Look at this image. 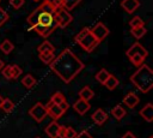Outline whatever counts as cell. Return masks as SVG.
Listing matches in <instances>:
<instances>
[{
    "label": "cell",
    "instance_id": "obj_35",
    "mask_svg": "<svg viewBox=\"0 0 153 138\" xmlns=\"http://www.w3.org/2000/svg\"><path fill=\"white\" fill-rule=\"evenodd\" d=\"M75 138H93V137H92L87 131H81V132L76 133Z\"/></svg>",
    "mask_w": 153,
    "mask_h": 138
},
{
    "label": "cell",
    "instance_id": "obj_32",
    "mask_svg": "<svg viewBox=\"0 0 153 138\" xmlns=\"http://www.w3.org/2000/svg\"><path fill=\"white\" fill-rule=\"evenodd\" d=\"M10 5H11L13 8L18 10V8H20V7L24 5V0H10Z\"/></svg>",
    "mask_w": 153,
    "mask_h": 138
},
{
    "label": "cell",
    "instance_id": "obj_6",
    "mask_svg": "<svg viewBox=\"0 0 153 138\" xmlns=\"http://www.w3.org/2000/svg\"><path fill=\"white\" fill-rule=\"evenodd\" d=\"M29 114H30V115H31V116H32L37 122H41V121H42V120L48 115L45 106H44L43 103H41V102L35 103V104L30 108Z\"/></svg>",
    "mask_w": 153,
    "mask_h": 138
},
{
    "label": "cell",
    "instance_id": "obj_33",
    "mask_svg": "<svg viewBox=\"0 0 153 138\" xmlns=\"http://www.w3.org/2000/svg\"><path fill=\"white\" fill-rule=\"evenodd\" d=\"M76 131L73 127H66V138H75Z\"/></svg>",
    "mask_w": 153,
    "mask_h": 138
},
{
    "label": "cell",
    "instance_id": "obj_30",
    "mask_svg": "<svg viewBox=\"0 0 153 138\" xmlns=\"http://www.w3.org/2000/svg\"><path fill=\"white\" fill-rule=\"evenodd\" d=\"M1 72H2V76H4L6 79H12L11 65H8V66H4V67H2V70H1Z\"/></svg>",
    "mask_w": 153,
    "mask_h": 138
},
{
    "label": "cell",
    "instance_id": "obj_21",
    "mask_svg": "<svg viewBox=\"0 0 153 138\" xmlns=\"http://www.w3.org/2000/svg\"><path fill=\"white\" fill-rule=\"evenodd\" d=\"M22 84L26 88V89H31L35 84H36V79L32 74H26L22 78Z\"/></svg>",
    "mask_w": 153,
    "mask_h": 138
},
{
    "label": "cell",
    "instance_id": "obj_16",
    "mask_svg": "<svg viewBox=\"0 0 153 138\" xmlns=\"http://www.w3.org/2000/svg\"><path fill=\"white\" fill-rule=\"evenodd\" d=\"M127 112L124 110V108H122L120 104L115 106L112 109H111V115L116 119V120H122L124 116H126Z\"/></svg>",
    "mask_w": 153,
    "mask_h": 138
},
{
    "label": "cell",
    "instance_id": "obj_7",
    "mask_svg": "<svg viewBox=\"0 0 153 138\" xmlns=\"http://www.w3.org/2000/svg\"><path fill=\"white\" fill-rule=\"evenodd\" d=\"M90 31L92 32V35L100 42V41H103L109 34H110V30H109V28L106 26V25H104L103 23H97L93 28H91L90 29Z\"/></svg>",
    "mask_w": 153,
    "mask_h": 138
},
{
    "label": "cell",
    "instance_id": "obj_40",
    "mask_svg": "<svg viewBox=\"0 0 153 138\" xmlns=\"http://www.w3.org/2000/svg\"><path fill=\"white\" fill-rule=\"evenodd\" d=\"M2 101H4V98L0 96V108H1V104H2Z\"/></svg>",
    "mask_w": 153,
    "mask_h": 138
},
{
    "label": "cell",
    "instance_id": "obj_4",
    "mask_svg": "<svg viewBox=\"0 0 153 138\" xmlns=\"http://www.w3.org/2000/svg\"><path fill=\"white\" fill-rule=\"evenodd\" d=\"M128 59L130 60V62L134 65V66H140L143 64L145 59L147 58L148 55V52L142 47L141 43L139 42H135L134 44H131L128 50L126 52Z\"/></svg>",
    "mask_w": 153,
    "mask_h": 138
},
{
    "label": "cell",
    "instance_id": "obj_8",
    "mask_svg": "<svg viewBox=\"0 0 153 138\" xmlns=\"http://www.w3.org/2000/svg\"><path fill=\"white\" fill-rule=\"evenodd\" d=\"M45 108H47V113H48L54 120L60 119V118L63 115V113H65V112L60 108L59 104H55V103H53V102H50V101H49V103L45 106Z\"/></svg>",
    "mask_w": 153,
    "mask_h": 138
},
{
    "label": "cell",
    "instance_id": "obj_34",
    "mask_svg": "<svg viewBox=\"0 0 153 138\" xmlns=\"http://www.w3.org/2000/svg\"><path fill=\"white\" fill-rule=\"evenodd\" d=\"M44 1L49 2V4H50L55 10H57V8L62 7V0H44Z\"/></svg>",
    "mask_w": 153,
    "mask_h": 138
},
{
    "label": "cell",
    "instance_id": "obj_18",
    "mask_svg": "<svg viewBox=\"0 0 153 138\" xmlns=\"http://www.w3.org/2000/svg\"><path fill=\"white\" fill-rule=\"evenodd\" d=\"M146 32H147V29L145 28V25H142V26H136V28H130V34H131L135 38H137V40L142 38V37L146 35Z\"/></svg>",
    "mask_w": 153,
    "mask_h": 138
},
{
    "label": "cell",
    "instance_id": "obj_1",
    "mask_svg": "<svg viewBox=\"0 0 153 138\" xmlns=\"http://www.w3.org/2000/svg\"><path fill=\"white\" fill-rule=\"evenodd\" d=\"M49 67L65 83H71L84 70V64L69 48H66L54 58Z\"/></svg>",
    "mask_w": 153,
    "mask_h": 138
},
{
    "label": "cell",
    "instance_id": "obj_10",
    "mask_svg": "<svg viewBox=\"0 0 153 138\" xmlns=\"http://www.w3.org/2000/svg\"><path fill=\"white\" fill-rule=\"evenodd\" d=\"M140 6V1L139 0H122L121 1V7L127 12V13H134V11H136Z\"/></svg>",
    "mask_w": 153,
    "mask_h": 138
},
{
    "label": "cell",
    "instance_id": "obj_41",
    "mask_svg": "<svg viewBox=\"0 0 153 138\" xmlns=\"http://www.w3.org/2000/svg\"><path fill=\"white\" fill-rule=\"evenodd\" d=\"M148 138H153V136H149V137H148Z\"/></svg>",
    "mask_w": 153,
    "mask_h": 138
},
{
    "label": "cell",
    "instance_id": "obj_38",
    "mask_svg": "<svg viewBox=\"0 0 153 138\" xmlns=\"http://www.w3.org/2000/svg\"><path fill=\"white\" fill-rule=\"evenodd\" d=\"M122 138H136V137H135V134H134L133 132L128 131V132H126V133L122 136Z\"/></svg>",
    "mask_w": 153,
    "mask_h": 138
},
{
    "label": "cell",
    "instance_id": "obj_5",
    "mask_svg": "<svg viewBox=\"0 0 153 138\" xmlns=\"http://www.w3.org/2000/svg\"><path fill=\"white\" fill-rule=\"evenodd\" d=\"M54 19H55L56 26L63 29L68 24H71V22L73 20V17L69 13V11L65 10L63 7H60V8L55 10V12H54Z\"/></svg>",
    "mask_w": 153,
    "mask_h": 138
},
{
    "label": "cell",
    "instance_id": "obj_27",
    "mask_svg": "<svg viewBox=\"0 0 153 138\" xmlns=\"http://www.w3.org/2000/svg\"><path fill=\"white\" fill-rule=\"evenodd\" d=\"M66 98H65V96L62 95V92H60V91H57V92H55V94H53L51 95V98H50V102H53V103H55V104H60L62 101H65Z\"/></svg>",
    "mask_w": 153,
    "mask_h": 138
},
{
    "label": "cell",
    "instance_id": "obj_36",
    "mask_svg": "<svg viewBox=\"0 0 153 138\" xmlns=\"http://www.w3.org/2000/svg\"><path fill=\"white\" fill-rule=\"evenodd\" d=\"M57 138H66V126H61L59 128V133H57Z\"/></svg>",
    "mask_w": 153,
    "mask_h": 138
},
{
    "label": "cell",
    "instance_id": "obj_19",
    "mask_svg": "<svg viewBox=\"0 0 153 138\" xmlns=\"http://www.w3.org/2000/svg\"><path fill=\"white\" fill-rule=\"evenodd\" d=\"M93 96H94V92L92 91V89L90 86H84L79 91V97L82 98V100H85V101H90Z\"/></svg>",
    "mask_w": 153,
    "mask_h": 138
},
{
    "label": "cell",
    "instance_id": "obj_22",
    "mask_svg": "<svg viewBox=\"0 0 153 138\" xmlns=\"http://www.w3.org/2000/svg\"><path fill=\"white\" fill-rule=\"evenodd\" d=\"M0 49H1V52H4L5 54H10V53L14 49V46H13V43H12L10 40H5V41H2V43L0 44Z\"/></svg>",
    "mask_w": 153,
    "mask_h": 138
},
{
    "label": "cell",
    "instance_id": "obj_3",
    "mask_svg": "<svg viewBox=\"0 0 153 138\" xmlns=\"http://www.w3.org/2000/svg\"><path fill=\"white\" fill-rule=\"evenodd\" d=\"M74 41H75L84 50H86L87 53H91V52L99 44V41L92 35V32L90 31L88 28H84L82 30H80V31L75 35Z\"/></svg>",
    "mask_w": 153,
    "mask_h": 138
},
{
    "label": "cell",
    "instance_id": "obj_12",
    "mask_svg": "<svg viewBox=\"0 0 153 138\" xmlns=\"http://www.w3.org/2000/svg\"><path fill=\"white\" fill-rule=\"evenodd\" d=\"M91 118H92V120H93L94 124H97V125L100 126V125H103L108 120V114L102 108H98L97 110L93 112V114L91 115Z\"/></svg>",
    "mask_w": 153,
    "mask_h": 138
},
{
    "label": "cell",
    "instance_id": "obj_25",
    "mask_svg": "<svg viewBox=\"0 0 153 138\" xmlns=\"http://www.w3.org/2000/svg\"><path fill=\"white\" fill-rule=\"evenodd\" d=\"M80 2L81 0H62V7L67 11H71L74 7H76V5H79Z\"/></svg>",
    "mask_w": 153,
    "mask_h": 138
},
{
    "label": "cell",
    "instance_id": "obj_15",
    "mask_svg": "<svg viewBox=\"0 0 153 138\" xmlns=\"http://www.w3.org/2000/svg\"><path fill=\"white\" fill-rule=\"evenodd\" d=\"M59 128H60V124L54 120L51 121L47 127H45V133L50 137V138H57V133H59Z\"/></svg>",
    "mask_w": 153,
    "mask_h": 138
},
{
    "label": "cell",
    "instance_id": "obj_11",
    "mask_svg": "<svg viewBox=\"0 0 153 138\" xmlns=\"http://www.w3.org/2000/svg\"><path fill=\"white\" fill-rule=\"evenodd\" d=\"M122 101H123V103H124L127 107H129V108H134V107H136V106L139 104L140 98L137 97L136 94H134L133 91H129V92L123 97Z\"/></svg>",
    "mask_w": 153,
    "mask_h": 138
},
{
    "label": "cell",
    "instance_id": "obj_17",
    "mask_svg": "<svg viewBox=\"0 0 153 138\" xmlns=\"http://www.w3.org/2000/svg\"><path fill=\"white\" fill-rule=\"evenodd\" d=\"M37 50H38V53H54L55 47H54L49 41L45 40V41H43V42L38 46Z\"/></svg>",
    "mask_w": 153,
    "mask_h": 138
},
{
    "label": "cell",
    "instance_id": "obj_13",
    "mask_svg": "<svg viewBox=\"0 0 153 138\" xmlns=\"http://www.w3.org/2000/svg\"><path fill=\"white\" fill-rule=\"evenodd\" d=\"M139 114H140L141 118H143V120H146L147 122H152V121H153V104H152V103H147L143 108L140 109Z\"/></svg>",
    "mask_w": 153,
    "mask_h": 138
},
{
    "label": "cell",
    "instance_id": "obj_23",
    "mask_svg": "<svg viewBox=\"0 0 153 138\" xmlns=\"http://www.w3.org/2000/svg\"><path fill=\"white\" fill-rule=\"evenodd\" d=\"M109 74H110V73H109L105 68H102V70H99V71H98V73H97L94 77H96V80H97V82H99L100 84H104V83H105V80L108 79Z\"/></svg>",
    "mask_w": 153,
    "mask_h": 138
},
{
    "label": "cell",
    "instance_id": "obj_39",
    "mask_svg": "<svg viewBox=\"0 0 153 138\" xmlns=\"http://www.w3.org/2000/svg\"><path fill=\"white\" fill-rule=\"evenodd\" d=\"M4 66H5V64H4V61L0 59V71L2 70V67H4Z\"/></svg>",
    "mask_w": 153,
    "mask_h": 138
},
{
    "label": "cell",
    "instance_id": "obj_42",
    "mask_svg": "<svg viewBox=\"0 0 153 138\" xmlns=\"http://www.w3.org/2000/svg\"><path fill=\"white\" fill-rule=\"evenodd\" d=\"M33 1H36V2H37V1H39V0H33Z\"/></svg>",
    "mask_w": 153,
    "mask_h": 138
},
{
    "label": "cell",
    "instance_id": "obj_44",
    "mask_svg": "<svg viewBox=\"0 0 153 138\" xmlns=\"http://www.w3.org/2000/svg\"><path fill=\"white\" fill-rule=\"evenodd\" d=\"M0 1H1V0H0Z\"/></svg>",
    "mask_w": 153,
    "mask_h": 138
},
{
    "label": "cell",
    "instance_id": "obj_28",
    "mask_svg": "<svg viewBox=\"0 0 153 138\" xmlns=\"http://www.w3.org/2000/svg\"><path fill=\"white\" fill-rule=\"evenodd\" d=\"M129 25H130V28L142 26V25H145V22L141 19V17H139V16H135L134 18H131V19L129 20Z\"/></svg>",
    "mask_w": 153,
    "mask_h": 138
},
{
    "label": "cell",
    "instance_id": "obj_26",
    "mask_svg": "<svg viewBox=\"0 0 153 138\" xmlns=\"http://www.w3.org/2000/svg\"><path fill=\"white\" fill-rule=\"evenodd\" d=\"M54 58H55L54 53H39V59L45 65H49L54 60Z\"/></svg>",
    "mask_w": 153,
    "mask_h": 138
},
{
    "label": "cell",
    "instance_id": "obj_43",
    "mask_svg": "<svg viewBox=\"0 0 153 138\" xmlns=\"http://www.w3.org/2000/svg\"><path fill=\"white\" fill-rule=\"evenodd\" d=\"M36 138H39V137H36Z\"/></svg>",
    "mask_w": 153,
    "mask_h": 138
},
{
    "label": "cell",
    "instance_id": "obj_2",
    "mask_svg": "<svg viewBox=\"0 0 153 138\" xmlns=\"http://www.w3.org/2000/svg\"><path fill=\"white\" fill-rule=\"evenodd\" d=\"M130 82L143 94H147L153 86V71L149 66L142 64L130 76Z\"/></svg>",
    "mask_w": 153,
    "mask_h": 138
},
{
    "label": "cell",
    "instance_id": "obj_31",
    "mask_svg": "<svg viewBox=\"0 0 153 138\" xmlns=\"http://www.w3.org/2000/svg\"><path fill=\"white\" fill-rule=\"evenodd\" d=\"M7 20H8V14H7V12H6L4 8L0 7V26L4 25Z\"/></svg>",
    "mask_w": 153,
    "mask_h": 138
},
{
    "label": "cell",
    "instance_id": "obj_37",
    "mask_svg": "<svg viewBox=\"0 0 153 138\" xmlns=\"http://www.w3.org/2000/svg\"><path fill=\"white\" fill-rule=\"evenodd\" d=\"M59 106H60V108H61L63 112H66V110L69 108V104H68V102H67L66 100H65V101H62V102H61Z\"/></svg>",
    "mask_w": 153,
    "mask_h": 138
},
{
    "label": "cell",
    "instance_id": "obj_20",
    "mask_svg": "<svg viewBox=\"0 0 153 138\" xmlns=\"http://www.w3.org/2000/svg\"><path fill=\"white\" fill-rule=\"evenodd\" d=\"M118 79L114 76V74H109V77H108V79L105 80V83H104V85L109 89V90H115L116 88H117V85H118Z\"/></svg>",
    "mask_w": 153,
    "mask_h": 138
},
{
    "label": "cell",
    "instance_id": "obj_9",
    "mask_svg": "<svg viewBox=\"0 0 153 138\" xmlns=\"http://www.w3.org/2000/svg\"><path fill=\"white\" fill-rule=\"evenodd\" d=\"M91 108V104L88 103V101H85L82 98H79L74 102L73 104V109L79 114V115H84L86 112H88Z\"/></svg>",
    "mask_w": 153,
    "mask_h": 138
},
{
    "label": "cell",
    "instance_id": "obj_24",
    "mask_svg": "<svg viewBox=\"0 0 153 138\" xmlns=\"http://www.w3.org/2000/svg\"><path fill=\"white\" fill-rule=\"evenodd\" d=\"M1 109L5 112V113H11L13 109H14V103L10 100V98H4L2 101V104H1Z\"/></svg>",
    "mask_w": 153,
    "mask_h": 138
},
{
    "label": "cell",
    "instance_id": "obj_29",
    "mask_svg": "<svg viewBox=\"0 0 153 138\" xmlns=\"http://www.w3.org/2000/svg\"><path fill=\"white\" fill-rule=\"evenodd\" d=\"M11 72H12V79H17L23 73V70L18 65H11Z\"/></svg>",
    "mask_w": 153,
    "mask_h": 138
},
{
    "label": "cell",
    "instance_id": "obj_14",
    "mask_svg": "<svg viewBox=\"0 0 153 138\" xmlns=\"http://www.w3.org/2000/svg\"><path fill=\"white\" fill-rule=\"evenodd\" d=\"M31 29L35 30L38 35H41V36L44 37V38H47V37L55 30L54 28H50V26H43V25H41V24H36V25H33Z\"/></svg>",
    "mask_w": 153,
    "mask_h": 138
}]
</instances>
